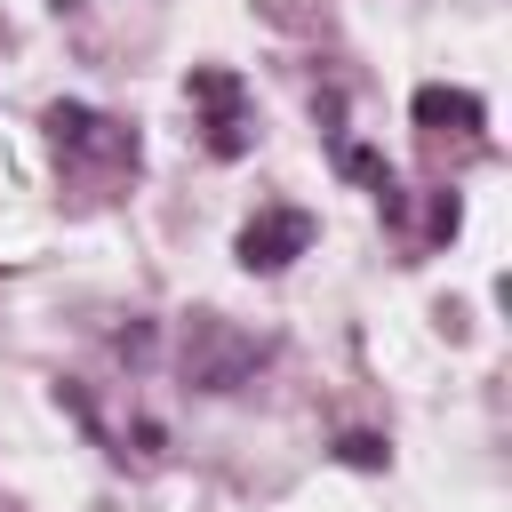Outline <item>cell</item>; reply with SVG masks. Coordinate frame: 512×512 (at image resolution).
I'll list each match as a JSON object with an SVG mask.
<instances>
[{"instance_id":"6da1fadb","label":"cell","mask_w":512,"mask_h":512,"mask_svg":"<svg viewBox=\"0 0 512 512\" xmlns=\"http://www.w3.org/2000/svg\"><path fill=\"white\" fill-rule=\"evenodd\" d=\"M256 368H264V336L232 328L224 312H192V328H184V384L192 392H240Z\"/></svg>"},{"instance_id":"7a4b0ae2","label":"cell","mask_w":512,"mask_h":512,"mask_svg":"<svg viewBox=\"0 0 512 512\" xmlns=\"http://www.w3.org/2000/svg\"><path fill=\"white\" fill-rule=\"evenodd\" d=\"M184 96H192V112H200V144H208L216 160H240V152L256 144V120H248V88H240V72H224V64H192Z\"/></svg>"},{"instance_id":"3957f363","label":"cell","mask_w":512,"mask_h":512,"mask_svg":"<svg viewBox=\"0 0 512 512\" xmlns=\"http://www.w3.org/2000/svg\"><path fill=\"white\" fill-rule=\"evenodd\" d=\"M304 248H312V216H304V208H280V200H272V208H256V216L240 224V264H248V272H288Z\"/></svg>"},{"instance_id":"277c9868","label":"cell","mask_w":512,"mask_h":512,"mask_svg":"<svg viewBox=\"0 0 512 512\" xmlns=\"http://www.w3.org/2000/svg\"><path fill=\"white\" fill-rule=\"evenodd\" d=\"M48 144L56 152H72V160H136V136L120 128V120H104V112H88V104H48Z\"/></svg>"},{"instance_id":"5b68a950","label":"cell","mask_w":512,"mask_h":512,"mask_svg":"<svg viewBox=\"0 0 512 512\" xmlns=\"http://www.w3.org/2000/svg\"><path fill=\"white\" fill-rule=\"evenodd\" d=\"M408 112H416L424 136H456V144H480V128H488V104L472 88H448V80H424Z\"/></svg>"},{"instance_id":"8992f818","label":"cell","mask_w":512,"mask_h":512,"mask_svg":"<svg viewBox=\"0 0 512 512\" xmlns=\"http://www.w3.org/2000/svg\"><path fill=\"white\" fill-rule=\"evenodd\" d=\"M336 456H344V464H360V472H376V464H384L392 448H384L376 432H344V440H336Z\"/></svg>"}]
</instances>
